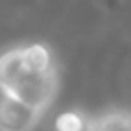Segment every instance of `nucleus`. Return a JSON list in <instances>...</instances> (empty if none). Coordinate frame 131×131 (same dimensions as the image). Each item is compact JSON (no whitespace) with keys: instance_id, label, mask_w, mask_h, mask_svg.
<instances>
[{"instance_id":"1","label":"nucleus","mask_w":131,"mask_h":131,"mask_svg":"<svg viewBox=\"0 0 131 131\" xmlns=\"http://www.w3.org/2000/svg\"><path fill=\"white\" fill-rule=\"evenodd\" d=\"M61 88V68L46 42H18L0 50V90L48 112Z\"/></svg>"},{"instance_id":"2","label":"nucleus","mask_w":131,"mask_h":131,"mask_svg":"<svg viewBox=\"0 0 131 131\" xmlns=\"http://www.w3.org/2000/svg\"><path fill=\"white\" fill-rule=\"evenodd\" d=\"M46 112L0 90V131H31L44 120Z\"/></svg>"},{"instance_id":"3","label":"nucleus","mask_w":131,"mask_h":131,"mask_svg":"<svg viewBox=\"0 0 131 131\" xmlns=\"http://www.w3.org/2000/svg\"><path fill=\"white\" fill-rule=\"evenodd\" d=\"M90 131H131V109L109 107L92 114Z\"/></svg>"},{"instance_id":"4","label":"nucleus","mask_w":131,"mask_h":131,"mask_svg":"<svg viewBox=\"0 0 131 131\" xmlns=\"http://www.w3.org/2000/svg\"><path fill=\"white\" fill-rule=\"evenodd\" d=\"M92 114L83 109H68L55 120V129L61 131H90Z\"/></svg>"}]
</instances>
